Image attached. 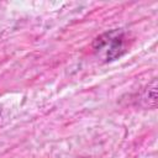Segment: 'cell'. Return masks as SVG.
Segmentation results:
<instances>
[{
  "mask_svg": "<svg viewBox=\"0 0 158 158\" xmlns=\"http://www.w3.org/2000/svg\"><path fill=\"white\" fill-rule=\"evenodd\" d=\"M93 49L105 62H112L122 57L128 49L127 36L122 30L115 28L98 36L93 42Z\"/></svg>",
  "mask_w": 158,
  "mask_h": 158,
  "instance_id": "1",
  "label": "cell"
},
{
  "mask_svg": "<svg viewBox=\"0 0 158 158\" xmlns=\"http://www.w3.org/2000/svg\"><path fill=\"white\" fill-rule=\"evenodd\" d=\"M0 115H1V109H0Z\"/></svg>",
  "mask_w": 158,
  "mask_h": 158,
  "instance_id": "2",
  "label": "cell"
}]
</instances>
